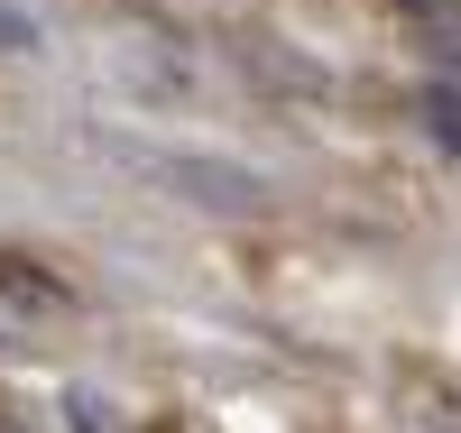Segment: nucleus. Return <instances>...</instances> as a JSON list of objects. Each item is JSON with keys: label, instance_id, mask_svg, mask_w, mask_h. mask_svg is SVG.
<instances>
[{"label": "nucleus", "instance_id": "2", "mask_svg": "<svg viewBox=\"0 0 461 433\" xmlns=\"http://www.w3.org/2000/svg\"><path fill=\"white\" fill-rule=\"evenodd\" d=\"M406 10H415V19H425L434 37H452V47H461V0H406Z\"/></svg>", "mask_w": 461, "mask_h": 433}, {"label": "nucleus", "instance_id": "1", "mask_svg": "<svg viewBox=\"0 0 461 433\" xmlns=\"http://www.w3.org/2000/svg\"><path fill=\"white\" fill-rule=\"evenodd\" d=\"M415 111H425V130L461 157V84H425V102H415Z\"/></svg>", "mask_w": 461, "mask_h": 433}]
</instances>
